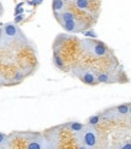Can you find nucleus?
<instances>
[{
    "label": "nucleus",
    "mask_w": 131,
    "mask_h": 149,
    "mask_svg": "<svg viewBox=\"0 0 131 149\" xmlns=\"http://www.w3.org/2000/svg\"><path fill=\"white\" fill-rule=\"evenodd\" d=\"M79 45L84 54H88L94 58H106L111 53V49L104 42L98 41L95 39H84L79 41Z\"/></svg>",
    "instance_id": "nucleus-1"
},
{
    "label": "nucleus",
    "mask_w": 131,
    "mask_h": 149,
    "mask_svg": "<svg viewBox=\"0 0 131 149\" xmlns=\"http://www.w3.org/2000/svg\"><path fill=\"white\" fill-rule=\"evenodd\" d=\"M75 138L77 139V142L79 143V148H86V149H91V148H96L98 142H99V137H98V131L95 126L93 125H84L83 129L79 132L73 134Z\"/></svg>",
    "instance_id": "nucleus-2"
},
{
    "label": "nucleus",
    "mask_w": 131,
    "mask_h": 149,
    "mask_svg": "<svg viewBox=\"0 0 131 149\" xmlns=\"http://www.w3.org/2000/svg\"><path fill=\"white\" fill-rule=\"evenodd\" d=\"M23 37V33L15 23H6L3 29L1 35H0V43L1 45H10L11 42L21 40Z\"/></svg>",
    "instance_id": "nucleus-3"
},
{
    "label": "nucleus",
    "mask_w": 131,
    "mask_h": 149,
    "mask_svg": "<svg viewBox=\"0 0 131 149\" xmlns=\"http://www.w3.org/2000/svg\"><path fill=\"white\" fill-rule=\"evenodd\" d=\"M22 135L25 138V141L28 142V144L25 146L28 149H43V148H48L47 139H46L43 134H39V132H24Z\"/></svg>",
    "instance_id": "nucleus-4"
},
{
    "label": "nucleus",
    "mask_w": 131,
    "mask_h": 149,
    "mask_svg": "<svg viewBox=\"0 0 131 149\" xmlns=\"http://www.w3.org/2000/svg\"><path fill=\"white\" fill-rule=\"evenodd\" d=\"M76 77H78L84 84L87 86H95L98 84V79H96V73H94V71L90 69H78L75 71Z\"/></svg>",
    "instance_id": "nucleus-5"
},
{
    "label": "nucleus",
    "mask_w": 131,
    "mask_h": 149,
    "mask_svg": "<svg viewBox=\"0 0 131 149\" xmlns=\"http://www.w3.org/2000/svg\"><path fill=\"white\" fill-rule=\"evenodd\" d=\"M60 24H61V26H63L68 33H82V31H83L82 23H81L79 21H77L76 18H75L73 21L64 22V23H60Z\"/></svg>",
    "instance_id": "nucleus-6"
},
{
    "label": "nucleus",
    "mask_w": 131,
    "mask_h": 149,
    "mask_svg": "<svg viewBox=\"0 0 131 149\" xmlns=\"http://www.w3.org/2000/svg\"><path fill=\"white\" fill-rule=\"evenodd\" d=\"M96 79L98 83H105V84H109V83H116L118 79L113 77V73L111 72H99L96 73Z\"/></svg>",
    "instance_id": "nucleus-7"
},
{
    "label": "nucleus",
    "mask_w": 131,
    "mask_h": 149,
    "mask_svg": "<svg viewBox=\"0 0 131 149\" xmlns=\"http://www.w3.org/2000/svg\"><path fill=\"white\" fill-rule=\"evenodd\" d=\"M55 16V18L60 22V23H64V22H69V21H73L75 18V15L71 12V11H69V10H63L61 12H59V13H55L54 15Z\"/></svg>",
    "instance_id": "nucleus-8"
},
{
    "label": "nucleus",
    "mask_w": 131,
    "mask_h": 149,
    "mask_svg": "<svg viewBox=\"0 0 131 149\" xmlns=\"http://www.w3.org/2000/svg\"><path fill=\"white\" fill-rule=\"evenodd\" d=\"M66 7V0H53L52 1V10L55 13H59Z\"/></svg>",
    "instance_id": "nucleus-9"
},
{
    "label": "nucleus",
    "mask_w": 131,
    "mask_h": 149,
    "mask_svg": "<svg viewBox=\"0 0 131 149\" xmlns=\"http://www.w3.org/2000/svg\"><path fill=\"white\" fill-rule=\"evenodd\" d=\"M114 112L117 116L124 117L128 116L130 113V105L129 104H123V105H118L117 107H114Z\"/></svg>",
    "instance_id": "nucleus-10"
},
{
    "label": "nucleus",
    "mask_w": 131,
    "mask_h": 149,
    "mask_svg": "<svg viewBox=\"0 0 131 149\" xmlns=\"http://www.w3.org/2000/svg\"><path fill=\"white\" fill-rule=\"evenodd\" d=\"M65 126L66 127H69V130L71 132H73V134H77V132H79L81 130L83 129V124L82 123H79V122H70V123H68V124H65Z\"/></svg>",
    "instance_id": "nucleus-11"
},
{
    "label": "nucleus",
    "mask_w": 131,
    "mask_h": 149,
    "mask_svg": "<svg viewBox=\"0 0 131 149\" xmlns=\"http://www.w3.org/2000/svg\"><path fill=\"white\" fill-rule=\"evenodd\" d=\"M53 64H54L58 69H63V68H64V61H63V58H61L60 54L54 53V55H53Z\"/></svg>",
    "instance_id": "nucleus-12"
},
{
    "label": "nucleus",
    "mask_w": 131,
    "mask_h": 149,
    "mask_svg": "<svg viewBox=\"0 0 131 149\" xmlns=\"http://www.w3.org/2000/svg\"><path fill=\"white\" fill-rule=\"evenodd\" d=\"M100 122H101V113L91 116V117L88 119V123H87V124H88V125H93V126H96Z\"/></svg>",
    "instance_id": "nucleus-13"
},
{
    "label": "nucleus",
    "mask_w": 131,
    "mask_h": 149,
    "mask_svg": "<svg viewBox=\"0 0 131 149\" xmlns=\"http://www.w3.org/2000/svg\"><path fill=\"white\" fill-rule=\"evenodd\" d=\"M7 142H8V136L3 134V132H0V147L1 148H8L10 144H7Z\"/></svg>",
    "instance_id": "nucleus-14"
},
{
    "label": "nucleus",
    "mask_w": 131,
    "mask_h": 149,
    "mask_svg": "<svg viewBox=\"0 0 131 149\" xmlns=\"http://www.w3.org/2000/svg\"><path fill=\"white\" fill-rule=\"evenodd\" d=\"M84 36H87V37H91V39H96L98 37V34L94 31V30H87V31H82Z\"/></svg>",
    "instance_id": "nucleus-15"
},
{
    "label": "nucleus",
    "mask_w": 131,
    "mask_h": 149,
    "mask_svg": "<svg viewBox=\"0 0 131 149\" xmlns=\"http://www.w3.org/2000/svg\"><path fill=\"white\" fill-rule=\"evenodd\" d=\"M43 0H29V5H33V6H36V5H40Z\"/></svg>",
    "instance_id": "nucleus-16"
},
{
    "label": "nucleus",
    "mask_w": 131,
    "mask_h": 149,
    "mask_svg": "<svg viewBox=\"0 0 131 149\" xmlns=\"http://www.w3.org/2000/svg\"><path fill=\"white\" fill-rule=\"evenodd\" d=\"M22 78H23L22 72H17L16 76H15V79H16V81H22Z\"/></svg>",
    "instance_id": "nucleus-17"
},
{
    "label": "nucleus",
    "mask_w": 131,
    "mask_h": 149,
    "mask_svg": "<svg viewBox=\"0 0 131 149\" xmlns=\"http://www.w3.org/2000/svg\"><path fill=\"white\" fill-rule=\"evenodd\" d=\"M22 19H23V16L21 15L20 17H16V19H15V22H16V23H18V22H20V21H22Z\"/></svg>",
    "instance_id": "nucleus-18"
},
{
    "label": "nucleus",
    "mask_w": 131,
    "mask_h": 149,
    "mask_svg": "<svg viewBox=\"0 0 131 149\" xmlns=\"http://www.w3.org/2000/svg\"><path fill=\"white\" fill-rule=\"evenodd\" d=\"M130 114H131V105H130Z\"/></svg>",
    "instance_id": "nucleus-19"
},
{
    "label": "nucleus",
    "mask_w": 131,
    "mask_h": 149,
    "mask_svg": "<svg viewBox=\"0 0 131 149\" xmlns=\"http://www.w3.org/2000/svg\"><path fill=\"white\" fill-rule=\"evenodd\" d=\"M0 35H1V29H0Z\"/></svg>",
    "instance_id": "nucleus-20"
}]
</instances>
